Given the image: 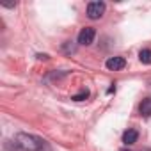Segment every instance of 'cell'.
<instances>
[{
	"label": "cell",
	"mask_w": 151,
	"mask_h": 151,
	"mask_svg": "<svg viewBox=\"0 0 151 151\" xmlns=\"http://www.w3.org/2000/svg\"><path fill=\"white\" fill-rule=\"evenodd\" d=\"M14 146L16 149H22V151H41L45 147V140L37 135L20 132L14 137Z\"/></svg>",
	"instance_id": "cell-1"
},
{
	"label": "cell",
	"mask_w": 151,
	"mask_h": 151,
	"mask_svg": "<svg viewBox=\"0 0 151 151\" xmlns=\"http://www.w3.org/2000/svg\"><path fill=\"white\" fill-rule=\"evenodd\" d=\"M105 9H107L105 2H100V0H96V2H89L87 4V16L91 20H100L103 16Z\"/></svg>",
	"instance_id": "cell-2"
},
{
	"label": "cell",
	"mask_w": 151,
	"mask_h": 151,
	"mask_svg": "<svg viewBox=\"0 0 151 151\" xmlns=\"http://www.w3.org/2000/svg\"><path fill=\"white\" fill-rule=\"evenodd\" d=\"M94 37H96V30L94 27H84L78 34V45H84V46H89L94 43Z\"/></svg>",
	"instance_id": "cell-3"
},
{
	"label": "cell",
	"mask_w": 151,
	"mask_h": 151,
	"mask_svg": "<svg viewBox=\"0 0 151 151\" xmlns=\"http://www.w3.org/2000/svg\"><path fill=\"white\" fill-rule=\"evenodd\" d=\"M105 66H107L110 71H121V69H124V66H126V59L121 57V55H117V57H109L107 62H105Z\"/></svg>",
	"instance_id": "cell-4"
},
{
	"label": "cell",
	"mask_w": 151,
	"mask_h": 151,
	"mask_svg": "<svg viewBox=\"0 0 151 151\" xmlns=\"http://www.w3.org/2000/svg\"><path fill=\"white\" fill-rule=\"evenodd\" d=\"M137 139H139V132H137V130H133V128H128V130L123 133V142H124L126 146L135 144V142H137Z\"/></svg>",
	"instance_id": "cell-5"
},
{
	"label": "cell",
	"mask_w": 151,
	"mask_h": 151,
	"mask_svg": "<svg viewBox=\"0 0 151 151\" xmlns=\"http://www.w3.org/2000/svg\"><path fill=\"white\" fill-rule=\"evenodd\" d=\"M139 112H140V116H144V117H149V116H151V98H144V100L140 101Z\"/></svg>",
	"instance_id": "cell-6"
},
{
	"label": "cell",
	"mask_w": 151,
	"mask_h": 151,
	"mask_svg": "<svg viewBox=\"0 0 151 151\" xmlns=\"http://www.w3.org/2000/svg\"><path fill=\"white\" fill-rule=\"evenodd\" d=\"M139 60L142 64H151V50L149 48H144L139 52Z\"/></svg>",
	"instance_id": "cell-7"
},
{
	"label": "cell",
	"mask_w": 151,
	"mask_h": 151,
	"mask_svg": "<svg viewBox=\"0 0 151 151\" xmlns=\"http://www.w3.org/2000/svg\"><path fill=\"white\" fill-rule=\"evenodd\" d=\"M89 98V91L86 89V91H82V93H78V94H75L71 100H75V101H82V100H87Z\"/></svg>",
	"instance_id": "cell-8"
},
{
	"label": "cell",
	"mask_w": 151,
	"mask_h": 151,
	"mask_svg": "<svg viewBox=\"0 0 151 151\" xmlns=\"http://www.w3.org/2000/svg\"><path fill=\"white\" fill-rule=\"evenodd\" d=\"M64 50H66L68 53H69V52L73 53V52L77 50V48H75V45H71V41H68V43H64Z\"/></svg>",
	"instance_id": "cell-9"
},
{
	"label": "cell",
	"mask_w": 151,
	"mask_h": 151,
	"mask_svg": "<svg viewBox=\"0 0 151 151\" xmlns=\"http://www.w3.org/2000/svg\"><path fill=\"white\" fill-rule=\"evenodd\" d=\"M37 59H39V60H46L48 55H46V53H37Z\"/></svg>",
	"instance_id": "cell-10"
},
{
	"label": "cell",
	"mask_w": 151,
	"mask_h": 151,
	"mask_svg": "<svg viewBox=\"0 0 151 151\" xmlns=\"http://www.w3.org/2000/svg\"><path fill=\"white\" fill-rule=\"evenodd\" d=\"M142 151H151V147H144V149H142Z\"/></svg>",
	"instance_id": "cell-11"
},
{
	"label": "cell",
	"mask_w": 151,
	"mask_h": 151,
	"mask_svg": "<svg viewBox=\"0 0 151 151\" xmlns=\"http://www.w3.org/2000/svg\"><path fill=\"white\" fill-rule=\"evenodd\" d=\"M119 151H130V149H126V147H123V149H119Z\"/></svg>",
	"instance_id": "cell-12"
}]
</instances>
